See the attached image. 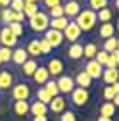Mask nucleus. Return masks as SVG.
<instances>
[{
  "mask_svg": "<svg viewBox=\"0 0 119 121\" xmlns=\"http://www.w3.org/2000/svg\"><path fill=\"white\" fill-rule=\"evenodd\" d=\"M37 100H38V102H42V104H46V106H48L52 98H50V94L46 92V90H44V88L40 86V88L37 90Z\"/></svg>",
  "mask_w": 119,
  "mask_h": 121,
  "instance_id": "obj_35",
  "label": "nucleus"
},
{
  "mask_svg": "<svg viewBox=\"0 0 119 121\" xmlns=\"http://www.w3.org/2000/svg\"><path fill=\"white\" fill-rule=\"evenodd\" d=\"M38 12V4H23V16L25 17H33Z\"/></svg>",
  "mask_w": 119,
  "mask_h": 121,
  "instance_id": "obj_34",
  "label": "nucleus"
},
{
  "mask_svg": "<svg viewBox=\"0 0 119 121\" xmlns=\"http://www.w3.org/2000/svg\"><path fill=\"white\" fill-rule=\"evenodd\" d=\"M73 81H75V86H79V88H86V90H88V86L92 85V79L88 77L85 71L77 73V77H73Z\"/></svg>",
  "mask_w": 119,
  "mask_h": 121,
  "instance_id": "obj_17",
  "label": "nucleus"
},
{
  "mask_svg": "<svg viewBox=\"0 0 119 121\" xmlns=\"http://www.w3.org/2000/svg\"><path fill=\"white\" fill-rule=\"evenodd\" d=\"M0 64H2V60H0Z\"/></svg>",
  "mask_w": 119,
  "mask_h": 121,
  "instance_id": "obj_48",
  "label": "nucleus"
},
{
  "mask_svg": "<svg viewBox=\"0 0 119 121\" xmlns=\"http://www.w3.org/2000/svg\"><path fill=\"white\" fill-rule=\"evenodd\" d=\"M75 23L79 25V29L81 31H92V29L96 27V23H98V19H96V12H92V10H81L79 12V16L75 17Z\"/></svg>",
  "mask_w": 119,
  "mask_h": 121,
  "instance_id": "obj_1",
  "label": "nucleus"
},
{
  "mask_svg": "<svg viewBox=\"0 0 119 121\" xmlns=\"http://www.w3.org/2000/svg\"><path fill=\"white\" fill-rule=\"evenodd\" d=\"M117 94H119V83L108 85L106 88H104V98H106V102H111V100H113Z\"/></svg>",
  "mask_w": 119,
  "mask_h": 121,
  "instance_id": "obj_22",
  "label": "nucleus"
},
{
  "mask_svg": "<svg viewBox=\"0 0 119 121\" xmlns=\"http://www.w3.org/2000/svg\"><path fill=\"white\" fill-rule=\"evenodd\" d=\"M96 52H98V46H96L94 42H88V44H85V46H83V56H85L86 60H94Z\"/></svg>",
  "mask_w": 119,
  "mask_h": 121,
  "instance_id": "obj_30",
  "label": "nucleus"
},
{
  "mask_svg": "<svg viewBox=\"0 0 119 121\" xmlns=\"http://www.w3.org/2000/svg\"><path fill=\"white\" fill-rule=\"evenodd\" d=\"M27 60H29V56H27V50L25 48H13L12 50V62L16 64V65H23Z\"/></svg>",
  "mask_w": 119,
  "mask_h": 121,
  "instance_id": "obj_14",
  "label": "nucleus"
},
{
  "mask_svg": "<svg viewBox=\"0 0 119 121\" xmlns=\"http://www.w3.org/2000/svg\"><path fill=\"white\" fill-rule=\"evenodd\" d=\"M104 52H108V54H111V52H117L119 50V40L115 39V37H111V39H106V42H104V48H102Z\"/></svg>",
  "mask_w": 119,
  "mask_h": 121,
  "instance_id": "obj_27",
  "label": "nucleus"
},
{
  "mask_svg": "<svg viewBox=\"0 0 119 121\" xmlns=\"http://www.w3.org/2000/svg\"><path fill=\"white\" fill-rule=\"evenodd\" d=\"M81 29H79V25L75 23V21H69L67 23V27L62 31V35H64V40H69L71 44L73 42H79V39H81Z\"/></svg>",
  "mask_w": 119,
  "mask_h": 121,
  "instance_id": "obj_4",
  "label": "nucleus"
},
{
  "mask_svg": "<svg viewBox=\"0 0 119 121\" xmlns=\"http://www.w3.org/2000/svg\"><path fill=\"white\" fill-rule=\"evenodd\" d=\"M111 17H113V12H111L110 8H104V10L96 12V19H98L100 23H110Z\"/></svg>",
  "mask_w": 119,
  "mask_h": 121,
  "instance_id": "obj_29",
  "label": "nucleus"
},
{
  "mask_svg": "<svg viewBox=\"0 0 119 121\" xmlns=\"http://www.w3.org/2000/svg\"><path fill=\"white\" fill-rule=\"evenodd\" d=\"M65 106H67V100H65L64 96H56V98H52L50 104H48V112H52V113H62V112L65 110Z\"/></svg>",
  "mask_w": 119,
  "mask_h": 121,
  "instance_id": "obj_13",
  "label": "nucleus"
},
{
  "mask_svg": "<svg viewBox=\"0 0 119 121\" xmlns=\"http://www.w3.org/2000/svg\"><path fill=\"white\" fill-rule=\"evenodd\" d=\"M42 39L52 46V50H54V48H60V46H62V42H64V35H62V31H54V29L44 31V37H42Z\"/></svg>",
  "mask_w": 119,
  "mask_h": 121,
  "instance_id": "obj_7",
  "label": "nucleus"
},
{
  "mask_svg": "<svg viewBox=\"0 0 119 121\" xmlns=\"http://www.w3.org/2000/svg\"><path fill=\"white\" fill-rule=\"evenodd\" d=\"M102 79L106 81L108 85H113V83H117V79H119V73H117V69H104L102 71Z\"/></svg>",
  "mask_w": 119,
  "mask_h": 121,
  "instance_id": "obj_25",
  "label": "nucleus"
},
{
  "mask_svg": "<svg viewBox=\"0 0 119 121\" xmlns=\"http://www.w3.org/2000/svg\"><path fill=\"white\" fill-rule=\"evenodd\" d=\"M48 79H50V75H48L46 67H44V65H38V67H37V71L33 73V81H35L37 85H44Z\"/></svg>",
  "mask_w": 119,
  "mask_h": 121,
  "instance_id": "obj_16",
  "label": "nucleus"
},
{
  "mask_svg": "<svg viewBox=\"0 0 119 121\" xmlns=\"http://www.w3.org/2000/svg\"><path fill=\"white\" fill-rule=\"evenodd\" d=\"M60 121H77V115H75V112H71V110H64L62 115H60Z\"/></svg>",
  "mask_w": 119,
  "mask_h": 121,
  "instance_id": "obj_40",
  "label": "nucleus"
},
{
  "mask_svg": "<svg viewBox=\"0 0 119 121\" xmlns=\"http://www.w3.org/2000/svg\"><path fill=\"white\" fill-rule=\"evenodd\" d=\"M102 71H104V67L96 62V60H88V62H86V65H85V73H86L92 81L102 77Z\"/></svg>",
  "mask_w": 119,
  "mask_h": 121,
  "instance_id": "obj_9",
  "label": "nucleus"
},
{
  "mask_svg": "<svg viewBox=\"0 0 119 121\" xmlns=\"http://www.w3.org/2000/svg\"><path fill=\"white\" fill-rule=\"evenodd\" d=\"M62 8H64V17H67L69 21H71V17H77L79 12H81V4L77 0H69V2H65Z\"/></svg>",
  "mask_w": 119,
  "mask_h": 121,
  "instance_id": "obj_10",
  "label": "nucleus"
},
{
  "mask_svg": "<svg viewBox=\"0 0 119 121\" xmlns=\"http://www.w3.org/2000/svg\"><path fill=\"white\" fill-rule=\"evenodd\" d=\"M25 50H27V56H29V58H33V60L38 58V56H42V54H40V46H38V39H33L31 42L27 44V48H25Z\"/></svg>",
  "mask_w": 119,
  "mask_h": 121,
  "instance_id": "obj_21",
  "label": "nucleus"
},
{
  "mask_svg": "<svg viewBox=\"0 0 119 121\" xmlns=\"http://www.w3.org/2000/svg\"><path fill=\"white\" fill-rule=\"evenodd\" d=\"M33 121H48V115H35Z\"/></svg>",
  "mask_w": 119,
  "mask_h": 121,
  "instance_id": "obj_44",
  "label": "nucleus"
},
{
  "mask_svg": "<svg viewBox=\"0 0 119 121\" xmlns=\"http://www.w3.org/2000/svg\"><path fill=\"white\" fill-rule=\"evenodd\" d=\"M48 23H50V17H48V13L46 12H37L33 17H29V27L33 29L35 33H44V31H48Z\"/></svg>",
  "mask_w": 119,
  "mask_h": 121,
  "instance_id": "obj_2",
  "label": "nucleus"
},
{
  "mask_svg": "<svg viewBox=\"0 0 119 121\" xmlns=\"http://www.w3.org/2000/svg\"><path fill=\"white\" fill-rule=\"evenodd\" d=\"M67 23H69L67 17H56V19H50L48 29H54V31H64V29L67 27Z\"/></svg>",
  "mask_w": 119,
  "mask_h": 121,
  "instance_id": "obj_23",
  "label": "nucleus"
},
{
  "mask_svg": "<svg viewBox=\"0 0 119 121\" xmlns=\"http://www.w3.org/2000/svg\"><path fill=\"white\" fill-rule=\"evenodd\" d=\"M0 60H2V64L4 62H12V48L0 46Z\"/></svg>",
  "mask_w": 119,
  "mask_h": 121,
  "instance_id": "obj_41",
  "label": "nucleus"
},
{
  "mask_svg": "<svg viewBox=\"0 0 119 121\" xmlns=\"http://www.w3.org/2000/svg\"><path fill=\"white\" fill-rule=\"evenodd\" d=\"M37 67H38V64H37V60H33V58H29L27 62L21 65V73L25 75V77H33V73L37 71Z\"/></svg>",
  "mask_w": 119,
  "mask_h": 121,
  "instance_id": "obj_19",
  "label": "nucleus"
},
{
  "mask_svg": "<svg viewBox=\"0 0 119 121\" xmlns=\"http://www.w3.org/2000/svg\"><path fill=\"white\" fill-rule=\"evenodd\" d=\"M17 37L16 35H13L12 31H10V29L4 25L2 29H0V44H2V46L4 48H12L13 50V46H16V44H17Z\"/></svg>",
  "mask_w": 119,
  "mask_h": 121,
  "instance_id": "obj_5",
  "label": "nucleus"
},
{
  "mask_svg": "<svg viewBox=\"0 0 119 121\" xmlns=\"http://www.w3.org/2000/svg\"><path fill=\"white\" fill-rule=\"evenodd\" d=\"M117 65H119V50H117V52H111V54L108 56L106 67H108V69H117Z\"/></svg>",
  "mask_w": 119,
  "mask_h": 121,
  "instance_id": "obj_32",
  "label": "nucleus"
},
{
  "mask_svg": "<svg viewBox=\"0 0 119 121\" xmlns=\"http://www.w3.org/2000/svg\"><path fill=\"white\" fill-rule=\"evenodd\" d=\"M16 83V77H13V73L8 71V69H2L0 71V90H10Z\"/></svg>",
  "mask_w": 119,
  "mask_h": 121,
  "instance_id": "obj_12",
  "label": "nucleus"
},
{
  "mask_svg": "<svg viewBox=\"0 0 119 121\" xmlns=\"http://www.w3.org/2000/svg\"><path fill=\"white\" fill-rule=\"evenodd\" d=\"M98 121H113V119H110V117H98Z\"/></svg>",
  "mask_w": 119,
  "mask_h": 121,
  "instance_id": "obj_47",
  "label": "nucleus"
},
{
  "mask_svg": "<svg viewBox=\"0 0 119 121\" xmlns=\"http://www.w3.org/2000/svg\"><path fill=\"white\" fill-rule=\"evenodd\" d=\"M29 100H17V102H13V113H16L17 117H25L29 113Z\"/></svg>",
  "mask_w": 119,
  "mask_h": 121,
  "instance_id": "obj_15",
  "label": "nucleus"
},
{
  "mask_svg": "<svg viewBox=\"0 0 119 121\" xmlns=\"http://www.w3.org/2000/svg\"><path fill=\"white\" fill-rule=\"evenodd\" d=\"M13 17H16V13H13L10 8H2V12H0V19H2V23L10 25V23H13Z\"/></svg>",
  "mask_w": 119,
  "mask_h": 121,
  "instance_id": "obj_31",
  "label": "nucleus"
},
{
  "mask_svg": "<svg viewBox=\"0 0 119 121\" xmlns=\"http://www.w3.org/2000/svg\"><path fill=\"white\" fill-rule=\"evenodd\" d=\"M10 92H12L13 102H17V100H29V98H31V86H29L25 81L13 83V86L10 88Z\"/></svg>",
  "mask_w": 119,
  "mask_h": 121,
  "instance_id": "obj_3",
  "label": "nucleus"
},
{
  "mask_svg": "<svg viewBox=\"0 0 119 121\" xmlns=\"http://www.w3.org/2000/svg\"><path fill=\"white\" fill-rule=\"evenodd\" d=\"M10 2H12V0H0V6H2V8H8Z\"/></svg>",
  "mask_w": 119,
  "mask_h": 121,
  "instance_id": "obj_45",
  "label": "nucleus"
},
{
  "mask_svg": "<svg viewBox=\"0 0 119 121\" xmlns=\"http://www.w3.org/2000/svg\"><path fill=\"white\" fill-rule=\"evenodd\" d=\"M48 71V75H52V77H60V75H64V62L60 58H52L48 65H44Z\"/></svg>",
  "mask_w": 119,
  "mask_h": 121,
  "instance_id": "obj_11",
  "label": "nucleus"
},
{
  "mask_svg": "<svg viewBox=\"0 0 119 121\" xmlns=\"http://www.w3.org/2000/svg\"><path fill=\"white\" fill-rule=\"evenodd\" d=\"M50 12V19H56V17H64V8H62V4H60V6H54V8H50L48 10Z\"/></svg>",
  "mask_w": 119,
  "mask_h": 121,
  "instance_id": "obj_38",
  "label": "nucleus"
},
{
  "mask_svg": "<svg viewBox=\"0 0 119 121\" xmlns=\"http://www.w3.org/2000/svg\"><path fill=\"white\" fill-rule=\"evenodd\" d=\"M88 4H90L88 10L100 12V10H104V8H108V0H88Z\"/></svg>",
  "mask_w": 119,
  "mask_h": 121,
  "instance_id": "obj_33",
  "label": "nucleus"
},
{
  "mask_svg": "<svg viewBox=\"0 0 119 121\" xmlns=\"http://www.w3.org/2000/svg\"><path fill=\"white\" fill-rule=\"evenodd\" d=\"M42 88H44V90H46V92L50 94V98L60 96V90H58V86H56V81H54V79H48L46 83L42 85Z\"/></svg>",
  "mask_w": 119,
  "mask_h": 121,
  "instance_id": "obj_28",
  "label": "nucleus"
},
{
  "mask_svg": "<svg viewBox=\"0 0 119 121\" xmlns=\"http://www.w3.org/2000/svg\"><path fill=\"white\" fill-rule=\"evenodd\" d=\"M108 52H104V50H98L96 52V56H94V60H96V62L102 65V67H106V64H108Z\"/></svg>",
  "mask_w": 119,
  "mask_h": 121,
  "instance_id": "obj_37",
  "label": "nucleus"
},
{
  "mask_svg": "<svg viewBox=\"0 0 119 121\" xmlns=\"http://www.w3.org/2000/svg\"><path fill=\"white\" fill-rule=\"evenodd\" d=\"M8 29H10V31L13 33V35H16L17 39L23 35V23H16V21H13V23H10V25H6Z\"/></svg>",
  "mask_w": 119,
  "mask_h": 121,
  "instance_id": "obj_36",
  "label": "nucleus"
},
{
  "mask_svg": "<svg viewBox=\"0 0 119 121\" xmlns=\"http://www.w3.org/2000/svg\"><path fill=\"white\" fill-rule=\"evenodd\" d=\"M88 90L86 88H79V86H75L71 90V102H73V106H77V108H81V106H85L86 102H88Z\"/></svg>",
  "mask_w": 119,
  "mask_h": 121,
  "instance_id": "obj_8",
  "label": "nucleus"
},
{
  "mask_svg": "<svg viewBox=\"0 0 119 121\" xmlns=\"http://www.w3.org/2000/svg\"><path fill=\"white\" fill-rule=\"evenodd\" d=\"M56 86L62 94H71V90L75 88V81H73L71 75H60L56 81Z\"/></svg>",
  "mask_w": 119,
  "mask_h": 121,
  "instance_id": "obj_6",
  "label": "nucleus"
},
{
  "mask_svg": "<svg viewBox=\"0 0 119 121\" xmlns=\"http://www.w3.org/2000/svg\"><path fill=\"white\" fill-rule=\"evenodd\" d=\"M29 112L33 113V117L35 115H48V106L42 104V102H38V100H35L31 106H29Z\"/></svg>",
  "mask_w": 119,
  "mask_h": 121,
  "instance_id": "obj_18",
  "label": "nucleus"
},
{
  "mask_svg": "<svg viewBox=\"0 0 119 121\" xmlns=\"http://www.w3.org/2000/svg\"><path fill=\"white\" fill-rule=\"evenodd\" d=\"M25 4H38V0H23Z\"/></svg>",
  "mask_w": 119,
  "mask_h": 121,
  "instance_id": "obj_46",
  "label": "nucleus"
},
{
  "mask_svg": "<svg viewBox=\"0 0 119 121\" xmlns=\"http://www.w3.org/2000/svg\"><path fill=\"white\" fill-rule=\"evenodd\" d=\"M67 58H71V60H79V58H83V44L81 42H73L71 46L67 48Z\"/></svg>",
  "mask_w": 119,
  "mask_h": 121,
  "instance_id": "obj_20",
  "label": "nucleus"
},
{
  "mask_svg": "<svg viewBox=\"0 0 119 121\" xmlns=\"http://www.w3.org/2000/svg\"><path fill=\"white\" fill-rule=\"evenodd\" d=\"M23 4H25L23 0H12L8 8H10L13 13H19V12H23Z\"/></svg>",
  "mask_w": 119,
  "mask_h": 121,
  "instance_id": "obj_39",
  "label": "nucleus"
},
{
  "mask_svg": "<svg viewBox=\"0 0 119 121\" xmlns=\"http://www.w3.org/2000/svg\"><path fill=\"white\" fill-rule=\"evenodd\" d=\"M115 115V106L111 104V102H104L102 106H100V117H113Z\"/></svg>",
  "mask_w": 119,
  "mask_h": 121,
  "instance_id": "obj_26",
  "label": "nucleus"
},
{
  "mask_svg": "<svg viewBox=\"0 0 119 121\" xmlns=\"http://www.w3.org/2000/svg\"><path fill=\"white\" fill-rule=\"evenodd\" d=\"M42 2H44V6L50 10V8H54V6H60V4H62V0H42Z\"/></svg>",
  "mask_w": 119,
  "mask_h": 121,
  "instance_id": "obj_43",
  "label": "nucleus"
},
{
  "mask_svg": "<svg viewBox=\"0 0 119 121\" xmlns=\"http://www.w3.org/2000/svg\"><path fill=\"white\" fill-rule=\"evenodd\" d=\"M100 37H102L104 40L115 37V27H113V23H102V25H100Z\"/></svg>",
  "mask_w": 119,
  "mask_h": 121,
  "instance_id": "obj_24",
  "label": "nucleus"
},
{
  "mask_svg": "<svg viewBox=\"0 0 119 121\" xmlns=\"http://www.w3.org/2000/svg\"><path fill=\"white\" fill-rule=\"evenodd\" d=\"M38 46H40V54H42V56L52 52V46H50V44H48L46 40H44V39H38Z\"/></svg>",
  "mask_w": 119,
  "mask_h": 121,
  "instance_id": "obj_42",
  "label": "nucleus"
}]
</instances>
